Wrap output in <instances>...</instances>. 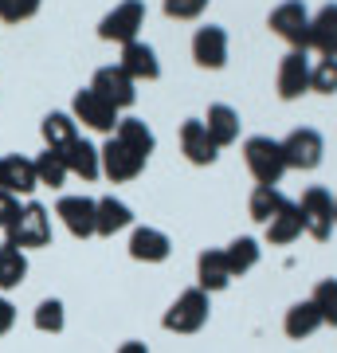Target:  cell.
Returning a JSON list of instances; mask_svg holds the SVG:
<instances>
[{
	"mask_svg": "<svg viewBox=\"0 0 337 353\" xmlns=\"http://www.w3.org/2000/svg\"><path fill=\"white\" fill-rule=\"evenodd\" d=\"M4 236H8L4 243H12V248H20V252L48 248L51 243V216H48V208L36 204V201L20 204V212L12 216V224L4 228Z\"/></svg>",
	"mask_w": 337,
	"mask_h": 353,
	"instance_id": "obj_1",
	"label": "cell"
},
{
	"mask_svg": "<svg viewBox=\"0 0 337 353\" xmlns=\"http://www.w3.org/2000/svg\"><path fill=\"white\" fill-rule=\"evenodd\" d=\"M208 314H212L208 294L200 287H188V290H181L173 299V306L165 310L161 326L169 330V334H200V330L208 326Z\"/></svg>",
	"mask_w": 337,
	"mask_h": 353,
	"instance_id": "obj_2",
	"label": "cell"
},
{
	"mask_svg": "<svg viewBox=\"0 0 337 353\" xmlns=\"http://www.w3.org/2000/svg\"><path fill=\"white\" fill-rule=\"evenodd\" d=\"M243 161H247L251 176H255L259 185H275L278 189V181L287 173L283 141H275V138H247L243 141Z\"/></svg>",
	"mask_w": 337,
	"mask_h": 353,
	"instance_id": "obj_3",
	"label": "cell"
},
{
	"mask_svg": "<svg viewBox=\"0 0 337 353\" xmlns=\"http://www.w3.org/2000/svg\"><path fill=\"white\" fill-rule=\"evenodd\" d=\"M141 24H145V4L141 0H122L118 8L99 20V39L106 43H130V39H138Z\"/></svg>",
	"mask_w": 337,
	"mask_h": 353,
	"instance_id": "obj_4",
	"label": "cell"
},
{
	"mask_svg": "<svg viewBox=\"0 0 337 353\" xmlns=\"http://www.w3.org/2000/svg\"><path fill=\"white\" fill-rule=\"evenodd\" d=\"M271 28L278 39H287L294 51H310V12L302 0H287L271 12Z\"/></svg>",
	"mask_w": 337,
	"mask_h": 353,
	"instance_id": "obj_5",
	"label": "cell"
},
{
	"mask_svg": "<svg viewBox=\"0 0 337 353\" xmlns=\"http://www.w3.org/2000/svg\"><path fill=\"white\" fill-rule=\"evenodd\" d=\"M298 212H302V232H310L314 240H329V232H334V196L325 189H306L302 192V201H298Z\"/></svg>",
	"mask_w": 337,
	"mask_h": 353,
	"instance_id": "obj_6",
	"label": "cell"
},
{
	"mask_svg": "<svg viewBox=\"0 0 337 353\" xmlns=\"http://www.w3.org/2000/svg\"><path fill=\"white\" fill-rule=\"evenodd\" d=\"M325 153V141L314 126H298L283 138V157H287V169H318Z\"/></svg>",
	"mask_w": 337,
	"mask_h": 353,
	"instance_id": "obj_7",
	"label": "cell"
},
{
	"mask_svg": "<svg viewBox=\"0 0 337 353\" xmlns=\"http://www.w3.org/2000/svg\"><path fill=\"white\" fill-rule=\"evenodd\" d=\"M71 118L75 122H83V126H90V130H99V134H114L118 130V110H114L110 102L102 99V94H94L90 87H83L75 94V102H71Z\"/></svg>",
	"mask_w": 337,
	"mask_h": 353,
	"instance_id": "obj_8",
	"label": "cell"
},
{
	"mask_svg": "<svg viewBox=\"0 0 337 353\" xmlns=\"http://www.w3.org/2000/svg\"><path fill=\"white\" fill-rule=\"evenodd\" d=\"M102 157V176H110L114 185H125V181H138L141 169H145V157L134 153L130 145H122L118 138H110L106 145L99 150Z\"/></svg>",
	"mask_w": 337,
	"mask_h": 353,
	"instance_id": "obj_9",
	"label": "cell"
},
{
	"mask_svg": "<svg viewBox=\"0 0 337 353\" xmlns=\"http://www.w3.org/2000/svg\"><path fill=\"white\" fill-rule=\"evenodd\" d=\"M36 189H39V176H36V161L32 157H20V153L0 157V192H8V196H32Z\"/></svg>",
	"mask_w": 337,
	"mask_h": 353,
	"instance_id": "obj_10",
	"label": "cell"
},
{
	"mask_svg": "<svg viewBox=\"0 0 337 353\" xmlns=\"http://www.w3.org/2000/svg\"><path fill=\"white\" fill-rule=\"evenodd\" d=\"M90 90H94V94H102L114 110H125V106H134V99H138L134 79L125 75L122 67H99V71H94V79H90Z\"/></svg>",
	"mask_w": 337,
	"mask_h": 353,
	"instance_id": "obj_11",
	"label": "cell"
},
{
	"mask_svg": "<svg viewBox=\"0 0 337 353\" xmlns=\"http://www.w3.org/2000/svg\"><path fill=\"white\" fill-rule=\"evenodd\" d=\"M192 59L204 71H220L227 63V32L224 28H216V24L196 28V36H192Z\"/></svg>",
	"mask_w": 337,
	"mask_h": 353,
	"instance_id": "obj_12",
	"label": "cell"
},
{
	"mask_svg": "<svg viewBox=\"0 0 337 353\" xmlns=\"http://www.w3.org/2000/svg\"><path fill=\"white\" fill-rule=\"evenodd\" d=\"M310 55L306 51H290L287 59L278 63V99H302L306 90H310Z\"/></svg>",
	"mask_w": 337,
	"mask_h": 353,
	"instance_id": "obj_13",
	"label": "cell"
},
{
	"mask_svg": "<svg viewBox=\"0 0 337 353\" xmlns=\"http://www.w3.org/2000/svg\"><path fill=\"white\" fill-rule=\"evenodd\" d=\"M55 216L63 220V228H67L75 240H90V236H94V201H90V196H59Z\"/></svg>",
	"mask_w": 337,
	"mask_h": 353,
	"instance_id": "obj_14",
	"label": "cell"
},
{
	"mask_svg": "<svg viewBox=\"0 0 337 353\" xmlns=\"http://www.w3.org/2000/svg\"><path fill=\"white\" fill-rule=\"evenodd\" d=\"M125 75L134 79V83H153V79H161V63H157V51L150 43H141V39H130L122 43V63H118Z\"/></svg>",
	"mask_w": 337,
	"mask_h": 353,
	"instance_id": "obj_15",
	"label": "cell"
},
{
	"mask_svg": "<svg viewBox=\"0 0 337 353\" xmlns=\"http://www.w3.org/2000/svg\"><path fill=\"white\" fill-rule=\"evenodd\" d=\"M169 255H173V240L165 236L161 228H134L130 259H138V263H165Z\"/></svg>",
	"mask_w": 337,
	"mask_h": 353,
	"instance_id": "obj_16",
	"label": "cell"
},
{
	"mask_svg": "<svg viewBox=\"0 0 337 353\" xmlns=\"http://www.w3.org/2000/svg\"><path fill=\"white\" fill-rule=\"evenodd\" d=\"M63 153V165H67V173L79 176V181H99L102 176V157H99V145H90L83 134H79Z\"/></svg>",
	"mask_w": 337,
	"mask_h": 353,
	"instance_id": "obj_17",
	"label": "cell"
},
{
	"mask_svg": "<svg viewBox=\"0 0 337 353\" xmlns=\"http://www.w3.org/2000/svg\"><path fill=\"white\" fill-rule=\"evenodd\" d=\"M181 153H185L192 165H212L220 157V145L208 138V130L200 118H188L185 126H181Z\"/></svg>",
	"mask_w": 337,
	"mask_h": 353,
	"instance_id": "obj_18",
	"label": "cell"
},
{
	"mask_svg": "<svg viewBox=\"0 0 337 353\" xmlns=\"http://www.w3.org/2000/svg\"><path fill=\"white\" fill-rule=\"evenodd\" d=\"M134 224V212H130V204L118 201V196H102L94 201V236H118L125 228Z\"/></svg>",
	"mask_w": 337,
	"mask_h": 353,
	"instance_id": "obj_19",
	"label": "cell"
},
{
	"mask_svg": "<svg viewBox=\"0 0 337 353\" xmlns=\"http://www.w3.org/2000/svg\"><path fill=\"white\" fill-rule=\"evenodd\" d=\"M227 283H232V267H227L224 252H216V248L200 252L196 255V287L204 290V294H216V290H224Z\"/></svg>",
	"mask_w": 337,
	"mask_h": 353,
	"instance_id": "obj_20",
	"label": "cell"
},
{
	"mask_svg": "<svg viewBox=\"0 0 337 353\" xmlns=\"http://www.w3.org/2000/svg\"><path fill=\"white\" fill-rule=\"evenodd\" d=\"M204 122V130H208V138L224 150V145H232V141H239V114L227 106V102H212L208 106V114L200 118Z\"/></svg>",
	"mask_w": 337,
	"mask_h": 353,
	"instance_id": "obj_21",
	"label": "cell"
},
{
	"mask_svg": "<svg viewBox=\"0 0 337 353\" xmlns=\"http://www.w3.org/2000/svg\"><path fill=\"white\" fill-rule=\"evenodd\" d=\"M310 48L322 59H337V4H325L318 16H310Z\"/></svg>",
	"mask_w": 337,
	"mask_h": 353,
	"instance_id": "obj_22",
	"label": "cell"
},
{
	"mask_svg": "<svg viewBox=\"0 0 337 353\" xmlns=\"http://www.w3.org/2000/svg\"><path fill=\"white\" fill-rule=\"evenodd\" d=\"M39 134H43V150H67V145L79 138V122L71 114L51 110L48 118L39 122Z\"/></svg>",
	"mask_w": 337,
	"mask_h": 353,
	"instance_id": "obj_23",
	"label": "cell"
},
{
	"mask_svg": "<svg viewBox=\"0 0 337 353\" xmlns=\"http://www.w3.org/2000/svg\"><path fill=\"white\" fill-rule=\"evenodd\" d=\"M28 279V252L12 248V243H0V294L24 287Z\"/></svg>",
	"mask_w": 337,
	"mask_h": 353,
	"instance_id": "obj_24",
	"label": "cell"
},
{
	"mask_svg": "<svg viewBox=\"0 0 337 353\" xmlns=\"http://www.w3.org/2000/svg\"><path fill=\"white\" fill-rule=\"evenodd\" d=\"M302 236V212L298 204H283V212L267 224V243H275V248H287V243H294Z\"/></svg>",
	"mask_w": 337,
	"mask_h": 353,
	"instance_id": "obj_25",
	"label": "cell"
},
{
	"mask_svg": "<svg viewBox=\"0 0 337 353\" xmlns=\"http://www.w3.org/2000/svg\"><path fill=\"white\" fill-rule=\"evenodd\" d=\"M283 204H287V196L275 189V185H255V192H251V201H247V212L255 224H271L278 212H283Z\"/></svg>",
	"mask_w": 337,
	"mask_h": 353,
	"instance_id": "obj_26",
	"label": "cell"
},
{
	"mask_svg": "<svg viewBox=\"0 0 337 353\" xmlns=\"http://www.w3.org/2000/svg\"><path fill=\"white\" fill-rule=\"evenodd\" d=\"M110 138H118L122 145H130L134 153H141L145 161H150V153H153V145H157V138H153V130L141 122V118H122L118 122V130H114Z\"/></svg>",
	"mask_w": 337,
	"mask_h": 353,
	"instance_id": "obj_27",
	"label": "cell"
},
{
	"mask_svg": "<svg viewBox=\"0 0 337 353\" xmlns=\"http://www.w3.org/2000/svg\"><path fill=\"white\" fill-rule=\"evenodd\" d=\"M283 330H287V338L302 341V338H310L314 330H322V314L314 310L310 299H306V303H294L287 310V318H283Z\"/></svg>",
	"mask_w": 337,
	"mask_h": 353,
	"instance_id": "obj_28",
	"label": "cell"
},
{
	"mask_svg": "<svg viewBox=\"0 0 337 353\" xmlns=\"http://www.w3.org/2000/svg\"><path fill=\"white\" fill-rule=\"evenodd\" d=\"M259 252H263V248L251 240V236H239V240L227 243V248H224V259H227V267H232V279H236V275H247L251 267L259 263Z\"/></svg>",
	"mask_w": 337,
	"mask_h": 353,
	"instance_id": "obj_29",
	"label": "cell"
},
{
	"mask_svg": "<svg viewBox=\"0 0 337 353\" xmlns=\"http://www.w3.org/2000/svg\"><path fill=\"white\" fill-rule=\"evenodd\" d=\"M36 176H39V185L43 189H63L67 185V165H63V153L59 150H43L36 157Z\"/></svg>",
	"mask_w": 337,
	"mask_h": 353,
	"instance_id": "obj_30",
	"label": "cell"
},
{
	"mask_svg": "<svg viewBox=\"0 0 337 353\" xmlns=\"http://www.w3.org/2000/svg\"><path fill=\"white\" fill-rule=\"evenodd\" d=\"M32 326H36L39 334H63V326H67V310H63L59 299H43V303L36 306V314H32Z\"/></svg>",
	"mask_w": 337,
	"mask_h": 353,
	"instance_id": "obj_31",
	"label": "cell"
},
{
	"mask_svg": "<svg viewBox=\"0 0 337 353\" xmlns=\"http://www.w3.org/2000/svg\"><path fill=\"white\" fill-rule=\"evenodd\" d=\"M314 310L322 314V326H337V279H322L310 294Z\"/></svg>",
	"mask_w": 337,
	"mask_h": 353,
	"instance_id": "obj_32",
	"label": "cell"
},
{
	"mask_svg": "<svg viewBox=\"0 0 337 353\" xmlns=\"http://www.w3.org/2000/svg\"><path fill=\"white\" fill-rule=\"evenodd\" d=\"M310 90L334 94L337 90V59H318V63L310 67Z\"/></svg>",
	"mask_w": 337,
	"mask_h": 353,
	"instance_id": "obj_33",
	"label": "cell"
},
{
	"mask_svg": "<svg viewBox=\"0 0 337 353\" xmlns=\"http://www.w3.org/2000/svg\"><path fill=\"white\" fill-rule=\"evenodd\" d=\"M43 0H0V20L4 24H20V20H32L39 12Z\"/></svg>",
	"mask_w": 337,
	"mask_h": 353,
	"instance_id": "obj_34",
	"label": "cell"
},
{
	"mask_svg": "<svg viewBox=\"0 0 337 353\" xmlns=\"http://www.w3.org/2000/svg\"><path fill=\"white\" fill-rule=\"evenodd\" d=\"M204 8H208V0H165L169 20H196V16H204Z\"/></svg>",
	"mask_w": 337,
	"mask_h": 353,
	"instance_id": "obj_35",
	"label": "cell"
},
{
	"mask_svg": "<svg viewBox=\"0 0 337 353\" xmlns=\"http://www.w3.org/2000/svg\"><path fill=\"white\" fill-rule=\"evenodd\" d=\"M16 212H20V201H16V196H8V192H0V232L12 224Z\"/></svg>",
	"mask_w": 337,
	"mask_h": 353,
	"instance_id": "obj_36",
	"label": "cell"
},
{
	"mask_svg": "<svg viewBox=\"0 0 337 353\" xmlns=\"http://www.w3.org/2000/svg\"><path fill=\"white\" fill-rule=\"evenodd\" d=\"M12 326H16V306L8 303L4 294H0V338H4V334H8Z\"/></svg>",
	"mask_w": 337,
	"mask_h": 353,
	"instance_id": "obj_37",
	"label": "cell"
},
{
	"mask_svg": "<svg viewBox=\"0 0 337 353\" xmlns=\"http://www.w3.org/2000/svg\"><path fill=\"white\" fill-rule=\"evenodd\" d=\"M118 353H150V350H145V341H122Z\"/></svg>",
	"mask_w": 337,
	"mask_h": 353,
	"instance_id": "obj_38",
	"label": "cell"
},
{
	"mask_svg": "<svg viewBox=\"0 0 337 353\" xmlns=\"http://www.w3.org/2000/svg\"><path fill=\"white\" fill-rule=\"evenodd\" d=\"M334 212H337V196H334Z\"/></svg>",
	"mask_w": 337,
	"mask_h": 353,
	"instance_id": "obj_39",
	"label": "cell"
}]
</instances>
